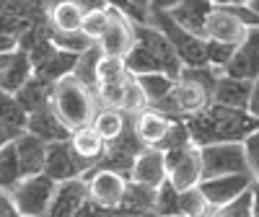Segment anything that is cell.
Here are the masks:
<instances>
[{
    "instance_id": "6da1fadb",
    "label": "cell",
    "mask_w": 259,
    "mask_h": 217,
    "mask_svg": "<svg viewBox=\"0 0 259 217\" xmlns=\"http://www.w3.org/2000/svg\"><path fill=\"white\" fill-rule=\"evenodd\" d=\"M189 127L192 142L210 145V142H244L249 135L259 129V119L246 108H233L223 103H210L205 112L184 119Z\"/></svg>"
},
{
    "instance_id": "7a4b0ae2",
    "label": "cell",
    "mask_w": 259,
    "mask_h": 217,
    "mask_svg": "<svg viewBox=\"0 0 259 217\" xmlns=\"http://www.w3.org/2000/svg\"><path fill=\"white\" fill-rule=\"evenodd\" d=\"M223 73L210 68V65H200V68H184L182 75L177 78V88L168 98L156 103L163 114L174 117V119H189L194 114L205 112L212 103L215 93V83H218Z\"/></svg>"
},
{
    "instance_id": "3957f363",
    "label": "cell",
    "mask_w": 259,
    "mask_h": 217,
    "mask_svg": "<svg viewBox=\"0 0 259 217\" xmlns=\"http://www.w3.org/2000/svg\"><path fill=\"white\" fill-rule=\"evenodd\" d=\"M127 60V68L133 75H143V73H168L179 78L184 70V62L177 55V49L171 47V41L166 39V34L148 24H138V39H135V47L130 49Z\"/></svg>"
},
{
    "instance_id": "277c9868",
    "label": "cell",
    "mask_w": 259,
    "mask_h": 217,
    "mask_svg": "<svg viewBox=\"0 0 259 217\" xmlns=\"http://www.w3.org/2000/svg\"><path fill=\"white\" fill-rule=\"evenodd\" d=\"M52 112L68 124L70 129H80L85 124H91L94 117L99 114V96L94 88H89L85 83H80L73 73L60 78L52 85V98H50Z\"/></svg>"
},
{
    "instance_id": "5b68a950",
    "label": "cell",
    "mask_w": 259,
    "mask_h": 217,
    "mask_svg": "<svg viewBox=\"0 0 259 217\" xmlns=\"http://www.w3.org/2000/svg\"><path fill=\"white\" fill-rule=\"evenodd\" d=\"M150 24L158 26L166 39L171 41V47L177 49V55L182 57L184 68H200L207 65V39L194 34L189 29H184L182 24H177L171 13H150Z\"/></svg>"
},
{
    "instance_id": "8992f818",
    "label": "cell",
    "mask_w": 259,
    "mask_h": 217,
    "mask_svg": "<svg viewBox=\"0 0 259 217\" xmlns=\"http://www.w3.org/2000/svg\"><path fill=\"white\" fill-rule=\"evenodd\" d=\"M85 184H89V197L104 207V209H119L127 189H130V176L117 168H106V166H94L85 173Z\"/></svg>"
},
{
    "instance_id": "52a82bcc",
    "label": "cell",
    "mask_w": 259,
    "mask_h": 217,
    "mask_svg": "<svg viewBox=\"0 0 259 217\" xmlns=\"http://www.w3.org/2000/svg\"><path fill=\"white\" fill-rule=\"evenodd\" d=\"M57 181L47 173H31V176H24L16 186H13V197L18 202V209L24 217H45L52 197H55Z\"/></svg>"
},
{
    "instance_id": "ba28073f",
    "label": "cell",
    "mask_w": 259,
    "mask_h": 217,
    "mask_svg": "<svg viewBox=\"0 0 259 217\" xmlns=\"http://www.w3.org/2000/svg\"><path fill=\"white\" fill-rule=\"evenodd\" d=\"M200 150H202V179L249 173L244 142H210L202 145Z\"/></svg>"
},
{
    "instance_id": "9c48e42d",
    "label": "cell",
    "mask_w": 259,
    "mask_h": 217,
    "mask_svg": "<svg viewBox=\"0 0 259 217\" xmlns=\"http://www.w3.org/2000/svg\"><path fill=\"white\" fill-rule=\"evenodd\" d=\"M168 181L177 189H194L202 184V150L197 142H187L182 147L166 150Z\"/></svg>"
},
{
    "instance_id": "30bf717a",
    "label": "cell",
    "mask_w": 259,
    "mask_h": 217,
    "mask_svg": "<svg viewBox=\"0 0 259 217\" xmlns=\"http://www.w3.org/2000/svg\"><path fill=\"white\" fill-rule=\"evenodd\" d=\"M130 181L145 189H161L168 181V160L161 147H143L130 168Z\"/></svg>"
},
{
    "instance_id": "8fae6325",
    "label": "cell",
    "mask_w": 259,
    "mask_h": 217,
    "mask_svg": "<svg viewBox=\"0 0 259 217\" xmlns=\"http://www.w3.org/2000/svg\"><path fill=\"white\" fill-rule=\"evenodd\" d=\"M94 166L85 163L70 145V140H60V142H52L47 147V166H45V173L52 176L57 184L60 181H68V179H80L85 176Z\"/></svg>"
},
{
    "instance_id": "7c38bea8",
    "label": "cell",
    "mask_w": 259,
    "mask_h": 217,
    "mask_svg": "<svg viewBox=\"0 0 259 217\" xmlns=\"http://www.w3.org/2000/svg\"><path fill=\"white\" fill-rule=\"evenodd\" d=\"M135 39H138V21H133L130 16H124L122 11L112 8L109 26H106L104 34L99 36V47L104 49V55L127 57L130 49L135 47Z\"/></svg>"
},
{
    "instance_id": "4fadbf2b",
    "label": "cell",
    "mask_w": 259,
    "mask_h": 217,
    "mask_svg": "<svg viewBox=\"0 0 259 217\" xmlns=\"http://www.w3.org/2000/svg\"><path fill=\"white\" fill-rule=\"evenodd\" d=\"M254 186V179L251 173H228V176H212V179H202L200 189L207 197V202L218 209V207H226L231 202H236L246 194L249 189Z\"/></svg>"
},
{
    "instance_id": "5bb4252c",
    "label": "cell",
    "mask_w": 259,
    "mask_h": 217,
    "mask_svg": "<svg viewBox=\"0 0 259 217\" xmlns=\"http://www.w3.org/2000/svg\"><path fill=\"white\" fill-rule=\"evenodd\" d=\"M85 202H89V184H85V176L60 181L45 217H80V209H83Z\"/></svg>"
},
{
    "instance_id": "9a60e30c",
    "label": "cell",
    "mask_w": 259,
    "mask_h": 217,
    "mask_svg": "<svg viewBox=\"0 0 259 217\" xmlns=\"http://www.w3.org/2000/svg\"><path fill=\"white\" fill-rule=\"evenodd\" d=\"M174 122H177V119L168 117V114H163L161 108L148 106L145 112H140L138 117H133V132H135V137L140 140V145H145V147H158V145L166 140V135L171 132Z\"/></svg>"
},
{
    "instance_id": "2e32d148",
    "label": "cell",
    "mask_w": 259,
    "mask_h": 217,
    "mask_svg": "<svg viewBox=\"0 0 259 217\" xmlns=\"http://www.w3.org/2000/svg\"><path fill=\"white\" fill-rule=\"evenodd\" d=\"M223 73L244 80H259V29H249Z\"/></svg>"
},
{
    "instance_id": "e0dca14e",
    "label": "cell",
    "mask_w": 259,
    "mask_h": 217,
    "mask_svg": "<svg viewBox=\"0 0 259 217\" xmlns=\"http://www.w3.org/2000/svg\"><path fill=\"white\" fill-rule=\"evenodd\" d=\"M246 34H249V26L231 8H218V6H215L212 16L207 18V26H205V36L207 39H218V41L239 44Z\"/></svg>"
},
{
    "instance_id": "ac0fdd59",
    "label": "cell",
    "mask_w": 259,
    "mask_h": 217,
    "mask_svg": "<svg viewBox=\"0 0 259 217\" xmlns=\"http://www.w3.org/2000/svg\"><path fill=\"white\" fill-rule=\"evenodd\" d=\"M26 132H31L39 140H45L47 145H52V142H60V140H70L73 129L52 112V106H45V108H39V112L29 114Z\"/></svg>"
},
{
    "instance_id": "d6986e66",
    "label": "cell",
    "mask_w": 259,
    "mask_h": 217,
    "mask_svg": "<svg viewBox=\"0 0 259 217\" xmlns=\"http://www.w3.org/2000/svg\"><path fill=\"white\" fill-rule=\"evenodd\" d=\"M251 91H254V80H244V78H233V75H221L215 83V93L212 101L223 103V106H233V108H246L249 112V101H251Z\"/></svg>"
},
{
    "instance_id": "ffe728a7",
    "label": "cell",
    "mask_w": 259,
    "mask_h": 217,
    "mask_svg": "<svg viewBox=\"0 0 259 217\" xmlns=\"http://www.w3.org/2000/svg\"><path fill=\"white\" fill-rule=\"evenodd\" d=\"M212 11H215L212 0H182V3L171 11V18H174L177 24H182L184 29L205 36V26H207V18L212 16Z\"/></svg>"
},
{
    "instance_id": "44dd1931",
    "label": "cell",
    "mask_w": 259,
    "mask_h": 217,
    "mask_svg": "<svg viewBox=\"0 0 259 217\" xmlns=\"http://www.w3.org/2000/svg\"><path fill=\"white\" fill-rule=\"evenodd\" d=\"M70 145H73V150L89 166H99L104 160V155H106V147H109V142L99 135V129L94 124H85L80 129H73Z\"/></svg>"
},
{
    "instance_id": "7402d4cb",
    "label": "cell",
    "mask_w": 259,
    "mask_h": 217,
    "mask_svg": "<svg viewBox=\"0 0 259 217\" xmlns=\"http://www.w3.org/2000/svg\"><path fill=\"white\" fill-rule=\"evenodd\" d=\"M47 142L39 140L31 132L18 135L16 140V150H18V160H21V171L24 176H31V173H45L47 166Z\"/></svg>"
},
{
    "instance_id": "603a6c76",
    "label": "cell",
    "mask_w": 259,
    "mask_h": 217,
    "mask_svg": "<svg viewBox=\"0 0 259 217\" xmlns=\"http://www.w3.org/2000/svg\"><path fill=\"white\" fill-rule=\"evenodd\" d=\"M91 124L99 129V135L106 142H114V140L124 137L130 129H133V117L124 114L119 106H101Z\"/></svg>"
},
{
    "instance_id": "cb8c5ba5",
    "label": "cell",
    "mask_w": 259,
    "mask_h": 217,
    "mask_svg": "<svg viewBox=\"0 0 259 217\" xmlns=\"http://www.w3.org/2000/svg\"><path fill=\"white\" fill-rule=\"evenodd\" d=\"M36 70H34V62H31V57H29V52H24V49H16V55H13V60H11V65L6 68V73L0 75V91H8V93H18L24 85L31 80V75H34Z\"/></svg>"
},
{
    "instance_id": "d4e9b609",
    "label": "cell",
    "mask_w": 259,
    "mask_h": 217,
    "mask_svg": "<svg viewBox=\"0 0 259 217\" xmlns=\"http://www.w3.org/2000/svg\"><path fill=\"white\" fill-rule=\"evenodd\" d=\"M52 80H47L45 75H39V73H34L31 75V80L21 88L16 96L21 98V103L26 106V112L31 114V112H39V108H45V106H50V98H52Z\"/></svg>"
},
{
    "instance_id": "484cf974",
    "label": "cell",
    "mask_w": 259,
    "mask_h": 217,
    "mask_svg": "<svg viewBox=\"0 0 259 217\" xmlns=\"http://www.w3.org/2000/svg\"><path fill=\"white\" fill-rule=\"evenodd\" d=\"M50 44L55 49H60V52H68V55H83V52H89L91 47H96L99 41L91 34H85L83 29H78V31L52 29L50 31Z\"/></svg>"
},
{
    "instance_id": "4316f807",
    "label": "cell",
    "mask_w": 259,
    "mask_h": 217,
    "mask_svg": "<svg viewBox=\"0 0 259 217\" xmlns=\"http://www.w3.org/2000/svg\"><path fill=\"white\" fill-rule=\"evenodd\" d=\"M143 85V91L150 101V106L161 103L163 98H168L177 88V78L168 75V73H143V75H135Z\"/></svg>"
},
{
    "instance_id": "83f0119b",
    "label": "cell",
    "mask_w": 259,
    "mask_h": 217,
    "mask_svg": "<svg viewBox=\"0 0 259 217\" xmlns=\"http://www.w3.org/2000/svg\"><path fill=\"white\" fill-rule=\"evenodd\" d=\"M50 21H52V29L78 31L83 26V11L73 0H60V3H52V8H50Z\"/></svg>"
},
{
    "instance_id": "f1b7e54d",
    "label": "cell",
    "mask_w": 259,
    "mask_h": 217,
    "mask_svg": "<svg viewBox=\"0 0 259 217\" xmlns=\"http://www.w3.org/2000/svg\"><path fill=\"white\" fill-rule=\"evenodd\" d=\"M130 75L127 60L119 55H101L99 60V88L101 85H122Z\"/></svg>"
},
{
    "instance_id": "f546056e",
    "label": "cell",
    "mask_w": 259,
    "mask_h": 217,
    "mask_svg": "<svg viewBox=\"0 0 259 217\" xmlns=\"http://www.w3.org/2000/svg\"><path fill=\"white\" fill-rule=\"evenodd\" d=\"M101 55H104V49L96 44V47H91L89 52H83V55H78V60H75V68H73V75L80 80V83H85L89 88H99V60H101Z\"/></svg>"
},
{
    "instance_id": "4dcf8cb0",
    "label": "cell",
    "mask_w": 259,
    "mask_h": 217,
    "mask_svg": "<svg viewBox=\"0 0 259 217\" xmlns=\"http://www.w3.org/2000/svg\"><path fill=\"white\" fill-rule=\"evenodd\" d=\"M21 179H24V171H21L18 150H16V142H11L6 147H0V186L13 189Z\"/></svg>"
},
{
    "instance_id": "1f68e13d",
    "label": "cell",
    "mask_w": 259,
    "mask_h": 217,
    "mask_svg": "<svg viewBox=\"0 0 259 217\" xmlns=\"http://www.w3.org/2000/svg\"><path fill=\"white\" fill-rule=\"evenodd\" d=\"M148 106H150V101H148V96H145V91H143L140 80H138L135 75H130V78L124 80V88H122L119 108H122L124 114H130V117H138L140 112H145Z\"/></svg>"
},
{
    "instance_id": "d6a6232c",
    "label": "cell",
    "mask_w": 259,
    "mask_h": 217,
    "mask_svg": "<svg viewBox=\"0 0 259 217\" xmlns=\"http://www.w3.org/2000/svg\"><path fill=\"white\" fill-rule=\"evenodd\" d=\"M0 119H6L8 124L18 127V129H26L29 124V112L26 106L21 103V98L16 93L8 91H0Z\"/></svg>"
},
{
    "instance_id": "836d02e7",
    "label": "cell",
    "mask_w": 259,
    "mask_h": 217,
    "mask_svg": "<svg viewBox=\"0 0 259 217\" xmlns=\"http://www.w3.org/2000/svg\"><path fill=\"white\" fill-rule=\"evenodd\" d=\"M239 44H231V41H218V39H207V65L215 70H226V65L231 62L233 52Z\"/></svg>"
},
{
    "instance_id": "e575fe53",
    "label": "cell",
    "mask_w": 259,
    "mask_h": 217,
    "mask_svg": "<svg viewBox=\"0 0 259 217\" xmlns=\"http://www.w3.org/2000/svg\"><path fill=\"white\" fill-rule=\"evenodd\" d=\"M212 217H254V186L246 194H241L236 202L218 207L212 212Z\"/></svg>"
},
{
    "instance_id": "d590c367",
    "label": "cell",
    "mask_w": 259,
    "mask_h": 217,
    "mask_svg": "<svg viewBox=\"0 0 259 217\" xmlns=\"http://www.w3.org/2000/svg\"><path fill=\"white\" fill-rule=\"evenodd\" d=\"M109 18H112V8H101V11H94V13H85L80 29H83L85 34H91V36L99 41V36L104 34V29L109 26Z\"/></svg>"
},
{
    "instance_id": "8d00e7d4",
    "label": "cell",
    "mask_w": 259,
    "mask_h": 217,
    "mask_svg": "<svg viewBox=\"0 0 259 217\" xmlns=\"http://www.w3.org/2000/svg\"><path fill=\"white\" fill-rule=\"evenodd\" d=\"M244 150H246V163H249V173L254 179V186H259V129L244 140Z\"/></svg>"
},
{
    "instance_id": "74e56055",
    "label": "cell",
    "mask_w": 259,
    "mask_h": 217,
    "mask_svg": "<svg viewBox=\"0 0 259 217\" xmlns=\"http://www.w3.org/2000/svg\"><path fill=\"white\" fill-rule=\"evenodd\" d=\"M0 217H24L18 209V202L13 197V189L0 186Z\"/></svg>"
},
{
    "instance_id": "f35d334b",
    "label": "cell",
    "mask_w": 259,
    "mask_h": 217,
    "mask_svg": "<svg viewBox=\"0 0 259 217\" xmlns=\"http://www.w3.org/2000/svg\"><path fill=\"white\" fill-rule=\"evenodd\" d=\"M24 132H26V129H18V127L8 124L6 119H0V147H6V145L16 142L18 135H24Z\"/></svg>"
},
{
    "instance_id": "ab89813d",
    "label": "cell",
    "mask_w": 259,
    "mask_h": 217,
    "mask_svg": "<svg viewBox=\"0 0 259 217\" xmlns=\"http://www.w3.org/2000/svg\"><path fill=\"white\" fill-rule=\"evenodd\" d=\"M73 3L83 11V16L85 13H94V11H101V8H109L106 0H73Z\"/></svg>"
},
{
    "instance_id": "60d3db41",
    "label": "cell",
    "mask_w": 259,
    "mask_h": 217,
    "mask_svg": "<svg viewBox=\"0 0 259 217\" xmlns=\"http://www.w3.org/2000/svg\"><path fill=\"white\" fill-rule=\"evenodd\" d=\"M182 0H150V13H171Z\"/></svg>"
},
{
    "instance_id": "b9f144b4",
    "label": "cell",
    "mask_w": 259,
    "mask_h": 217,
    "mask_svg": "<svg viewBox=\"0 0 259 217\" xmlns=\"http://www.w3.org/2000/svg\"><path fill=\"white\" fill-rule=\"evenodd\" d=\"M18 49V39L8 31H0V52H16Z\"/></svg>"
},
{
    "instance_id": "7bdbcfd3",
    "label": "cell",
    "mask_w": 259,
    "mask_h": 217,
    "mask_svg": "<svg viewBox=\"0 0 259 217\" xmlns=\"http://www.w3.org/2000/svg\"><path fill=\"white\" fill-rule=\"evenodd\" d=\"M249 112L259 119V80H254V91H251V101H249Z\"/></svg>"
},
{
    "instance_id": "ee69618b",
    "label": "cell",
    "mask_w": 259,
    "mask_h": 217,
    "mask_svg": "<svg viewBox=\"0 0 259 217\" xmlns=\"http://www.w3.org/2000/svg\"><path fill=\"white\" fill-rule=\"evenodd\" d=\"M13 55H16V52H0V75L6 73V68L11 65V60H13Z\"/></svg>"
},
{
    "instance_id": "f6af8a7d",
    "label": "cell",
    "mask_w": 259,
    "mask_h": 217,
    "mask_svg": "<svg viewBox=\"0 0 259 217\" xmlns=\"http://www.w3.org/2000/svg\"><path fill=\"white\" fill-rule=\"evenodd\" d=\"M218 8H231V6H241V3H249V0H212Z\"/></svg>"
},
{
    "instance_id": "bcb514c9",
    "label": "cell",
    "mask_w": 259,
    "mask_h": 217,
    "mask_svg": "<svg viewBox=\"0 0 259 217\" xmlns=\"http://www.w3.org/2000/svg\"><path fill=\"white\" fill-rule=\"evenodd\" d=\"M133 3H135L143 13H148V16H150V0H133Z\"/></svg>"
},
{
    "instance_id": "7dc6e473",
    "label": "cell",
    "mask_w": 259,
    "mask_h": 217,
    "mask_svg": "<svg viewBox=\"0 0 259 217\" xmlns=\"http://www.w3.org/2000/svg\"><path fill=\"white\" fill-rule=\"evenodd\" d=\"M254 217H259V186H254Z\"/></svg>"
},
{
    "instance_id": "c3c4849f",
    "label": "cell",
    "mask_w": 259,
    "mask_h": 217,
    "mask_svg": "<svg viewBox=\"0 0 259 217\" xmlns=\"http://www.w3.org/2000/svg\"><path fill=\"white\" fill-rule=\"evenodd\" d=\"M249 6H251V8H254V11L259 13V0H249Z\"/></svg>"
},
{
    "instance_id": "681fc988",
    "label": "cell",
    "mask_w": 259,
    "mask_h": 217,
    "mask_svg": "<svg viewBox=\"0 0 259 217\" xmlns=\"http://www.w3.org/2000/svg\"><path fill=\"white\" fill-rule=\"evenodd\" d=\"M166 217H187V214H166Z\"/></svg>"
}]
</instances>
